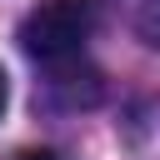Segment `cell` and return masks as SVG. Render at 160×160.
<instances>
[{
	"label": "cell",
	"mask_w": 160,
	"mask_h": 160,
	"mask_svg": "<svg viewBox=\"0 0 160 160\" xmlns=\"http://www.w3.org/2000/svg\"><path fill=\"white\" fill-rule=\"evenodd\" d=\"M15 160H60V155H55V150H20Z\"/></svg>",
	"instance_id": "2"
},
{
	"label": "cell",
	"mask_w": 160,
	"mask_h": 160,
	"mask_svg": "<svg viewBox=\"0 0 160 160\" xmlns=\"http://www.w3.org/2000/svg\"><path fill=\"white\" fill-rule=\"evenodd\" d=\"M5 105H10V75H5V65H0V115H5Z\"/></svg>",
	"instance_id": "3"
},
{
	"label": "cell",
	"mask_w": 160,
	"mask_h": 160,
	"mask_svg": "<svg viewBox=\"0 0 160 160\" xmlns=\"http://www.w3.org/2000/svg\"><path fill=\"white\" fill-rule=\"evenodd\" d=\"M95 30V0H45L20 20V50L40 65H70Z\"/></svg>",
	"instance_id": "1"
}]
</instances>
